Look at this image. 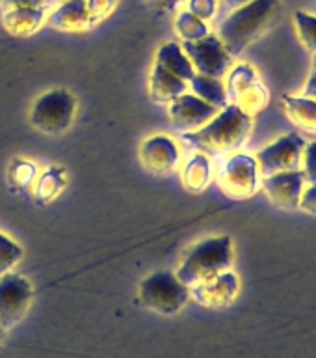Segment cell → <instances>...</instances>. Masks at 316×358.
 Masks as SVG:
<instances>
[{"label":"cell","instance_id":"obj_1","mask_svg":"<svg viewBox=\"0 0 316 358\" xmlns=\"http://www.w3.org/2000/svg\"><path fill=\"white\" fill-rule=\"evenodd\" d=\"M250 133L251 116L240 110L239 106L227 105L203 127L183 133L181 138L184 144L205 155H225L240 150L250 138Z\"/></svg>","mask_w":316,"mask_h":358},{"label":"cell","instance_id":"obj_2","mask_svg":"<svg viewBox=\"0 0 316 358\" xmlns=\"http://www.w3.org/2000/svg\"><path fill=\"white\" fill-rule=\"evenodd\" d=\"M279 10V0H251L248 4L234 8L233 13L218 28L229 55L236 58L261 36Z\"/></svg>","mask_w":316,"mask_h":358},{"label":"cell","instance_id":"obj_3","mask_svg":"<svg viewBox=\"0 0 316 358\" xmlns=\"http://www.w3.org/2000/svg\"><path fill=\"white\" fill-rule=\"evenodd\" d=\"M231 267H233V241L229 235H220L197 243L184 256L175 276L184 285L192 287L203 280L231 271Z\"/></svg>","mask_w":316,"mask_h":358},{"label":"cell","instance_id":"obj_4","mask_svg":"<svg viewBox=\"0 0 316 358\" xmlns=\"http://www.w3.org/2000/svg\"><path fill=\"white\" fill-rule=\"evenodd\" d=\"M140 301L162 315H175L190 301V287L170 271H156L140 284Z\"/></svg>","mask_w":316,"mask_h":358},{"label":"cell","instance_id":"obj_5","mask_svg":"<svg viewBox=\"0 0 316 358\" xmlns=\"http://www.w3.org/2000/svg\"><path fill=\"white\" fill-rule=\"evenodd\" d=\"M77 99L63 88L49 90L39 97L30 112V123L45 134H61L71 127Z\"/></svg>","mask_w":316,"mask_h":358},{"label":"cell","instance_id":"obj_6","mask_svg":"<svg viewBox=\"0 0 316 358\" xmlns=\"http://www.w3.org/2000/svg\"><path fill=\"white\" fill-rule=\"evenodd\" d=\"M227 75L225 92L229 105L239 106L240 110L251 117L266 108L270 94L259 78V73L250 64H239Z\"/></svg>","mask_w":316,"mask_h":358},{"label":"cell","instance_id":"obj_7","mask_svg":"<svg viewBox=\"0 0 316 358\" xmlns=\"http://www.w3.org/2000/svg\"><path fill=\"white\" fill-rule=\"evenodd\" d=\"M181 47L194 66V71L205 77L223 78L233 66V56L229 55L222 39L214 34H209L197 41H183Z\"/></svg>","mask_w":316,"mask_h":358},{"label":"cell","instance_id":"obj_8","mask_svg":"<svg viewBox=\"0 0 316 358\" xmlns=\"http://www.w3.org/2000/svg\"><path fill=\"white\" fill-rule=\"evenodd\" d=\"M306 145L307 142L301 134H285L266 148H262L261 151H257L255 161L259 164V172L266 178L278 172L300 170Z\"/></svg>","mask_w":316,"mask_h":358},{"label":"cell","instance_id":"obj_9","mask_svg":"<svg viewBox=\"0 0 316 358\" xmlns=\"http://www.w3.org/2000/svg\"><path fill=\"white\" fill-rule=\"evenodd\" d=\"M220 187L227 196L244 200L250 198L259 189V164L255 157L236 153L229 157L220 172Z\"/></svg>","mask_w":316,"mask_h":358},{"label":"cell","instance_id":"obj_10","mask_svg":"<svg viewBox=\"0 0 316 358\" xmlns=\"http://www.w3.org/2000/svg\"><path fill=\"white\" fill-rule=\"evenodd\" d=\"M32 284L19 274L0 276V323L4 330L13 329L27 313L32 302Z\"/></svg>","mask_w":316,"mask_h":358},{"label":"cell","instance_id":"obj_11","mask_svg":"<svg viewBox=\"0 0 316 358\" xmlns=\"http://www.w3.org/2000/svg\"><path fill=\"white\" fill-rule=\"evenodd\" d=\"M220 108L209 105L203 99H200L194 94H183L179 95L177 99L170 103V120H172V127L179 133H190V131H197L211 122L212 117L216 116Z\"/></svg>","mask_w":316,"mask_h":358},{"label":"cell","instance_id":"obj_12","mask_svg":"<svg viewBox=\"0 0 316 358\" xmlns=\"http://www.w3.org/2000/svg\"><path fill=\"white\" fill-rule=\"evenodd\" d=\"M239 278L231 271L220 273L190 287V299L205 308H223L234 301L239 293Z\"/></svg>","mask_w":316,"mask_h":358},{"label":"cell","instance_id":"obj_13","mask_svg":"<svg viewBox=\"0 0 316 358\" xmlns=\"http://www.w3.org/2000/svg\"><path fill=\"white\" fill-rule=\"evenodd\" d=\"M306 176L301 170H289L266 176L262 179V189L268 198L281 209H296L300 203V196L303 192Z\"/></svg>","mask_w":316,"mask_h":358},{"label":"cell","instance_id":"obj_14","mask_svg":"<svg viewBox=\"0 0 316 358\" xmlns=\"http://www.w3.org/2000/svg\"><path fill=\"white\" fill-rule=\"evenodd\" d=\"M179 148L175 140L166 134H155L142 144L140 148V159L144 166L153 173L164 176L173 172L179 164Z\"/></svg>","mask_w":316,"mask_h":358},{"label":"cell","instance_id":"obj_15","mask_svg":"<svg viewBox=\"0 0 316 358\" xmlns=\"http://www.w3.org/2000/svg\"><path fill=\"white\" fill-rule=\"evenodd\" d=\"M45 22L60 32H86L93 27L86 0H66L50 8Z\"/></svg>","mask_w":316,"mask_h":358},{"label":"cell","instance_id":"obj_16","mask_svg":"<svg viewBox=\"0 0 316 358\" xmlns=\"http://www.w3.org/2000/svg\"><path fill=\"white\" fill-rule=\"evenodd\" d=\"M47 15H49L47 6H24V8L2 11L0 21L6 32L17 38H24V36L38 32L47 21Z\"/></svg>","mask_w":316,"mask_h":358},{"label":"cell","instance_id":"obj_17","mask_svg":"<svg viewBox=\"0 0 316 358\" xmlns=\"http://www.w3.org/2000/svg\"><path fill=\"white\" fill-rule=\"evenodd\" d=\"M186 90H188V83H184L183 78L175 77L172 73H167L164 67L155 64L149 80V94L155 103L170 105L179 95L186 94Z\"/></svg>","mask_w":316,"mask_h":358},{"label":"cell","instance_id":"obj_18","mask_svg":"<svg viewBox=\"0 0 316 358\" xmlns=\"http://www.w3.org/2000/svg\"><path fill=\"white\" fill-rule=\"evenodd\" d=\"M155 64L164 67L167 73H172L175 77L183 78L184 83H188L190 78L195 75L194 66L190 64L188 56L184 55L181 43H175V41L160 45V49L156 50Z\"/></svg>","mask_w":316,"mask_h":358},{"label":"cell","instance_id":"obj_19","mask_svg":"<svg viewBox=\"0 0 316 358\" xmlns=\"http://www.w3.org/2000/svg\"><path fill=\"white\" fill-rule=\"evenodd\" d=\"M283 108L290 122H294L301 131L316 134V99L313 97H296L285 95Z\"/></svg>","mask_w":316,"mask_h":358},{"label":"cell","instance_id":"obj_20","mask_svg":"<svg viewBox=\"0 0 316 358\" xmlns=\"http://www.w3.org/2000/svg\"><path fill=\"white\" fill-rule=\"evenodd\" d=\"M188 86L194 92V95H197L200 99H203L209 105L216 106L220 110L229 105L227 92H225V84H223L222 78L205 77V75L195 73L194 77L188 80Z\"/></svg>","mask_w":316,"mask_h":358},{"label":"cell","instance_id":"obj_21","mask_svg":"<svg viewBox=\"0 0 316 358\" xmlns=\"http://www.w3.org/2000/svg\"><path fill=\"white\" fill-rule=\"evenodd\" d=\"M211 161L205 153H195L190 157L183 168V183L184 187L192 192H201L211 183Z\"/></svg>","mask_w":316,"mask_h":358},{"label":"cell","instance_id":"obj_22","mask_svg":"<svg viewBox=\"0 0 316 358\" xmlns=\"http://www.w3.org/2000/svg\"><path fill=\"white\" fill-rule=\"evenodd\" d=\"M175 30L181 36L183 41H197V39L205 38L211 34L209 24L205 21H201L200 17L192 15L190 11H181L177 13L175 19Z\"/></svg>","mask_w":316,"mask_h":358},{"label":"cell","instance_id":"obj_23","mask_svg":"<svg viewBox=\"0 0 316 358\" xmlns=\"http://www.w3.org/2000/svg\"><path fill=\"white\" fill-rule=\"evenodd\" d=\"M66 187V178H63V170L61 168H49L47 172L38 178V185H36V196L39 201H50L54 200L58 192Z\"/></svg>","mask_w":316,"mask_h":358},{"label":"cell","instance_id":"obj_24","mask_svg":"<svg viewBox=\"0 0 316 358\" xmlns=\"http://www.w3.org/2000/svg\"><path fill=\"white\" fill-rule=\"evenodd\" d=\"M294 22L298 36H300L301 43L306 45V49L316 50V15L307 13V11H296Z\"/></svg>","mask_w":316,"mask_h":358},{"label":"cell","instance_id":"obj_25","mask_svg":"<svg viewBox=\"0 0 316 358\" xmlns=\"http://www.w3.org/2000/svg\"><path fill=\"white\" fill-rule=\"evenodd\" d=\"M21 246L17 245L15 241H11L8 235L0 231V276L10 273V268H13V265H17V262H21Z\"/></svg>","mask_w":316,"mask_h":358},{"label":"cell","instance_id":"obj_26","mask_svg":"<svg viewBox=\"0 0 316 358\" xmlns=\"http://www.w3.org/2000/svg\"><path fill=\"white\" fill-rule=\"evenodd\" d=\"M10 179L17 185V189L27 190L38 179V168L33 162L15 161L10 170Z\"/></svg>","mask_w":316,"mask_h":358},{"label":"cell","instance_id":"obj_27","mask_svg":"<svg viewBox=\"0 0 316 358\" xmlns=\"http://www.w3.org/2000/svg\"><path fill=\"white\" fill-rule=\"evenodd\" d=\"M186 6H188L186 11L205 22L216 15L218 11V0H186Z\"/></svg>","mask_w":316,"mask_h":358},{"label":"cell","instance_id":"obj_28","mask_svg":"<svg viewBox=\"0 0 316 358\" xmlns=\"http://www.w3.org/2000/svg\"><path fill=\"white\" fill-rule=\"evenodd\" d=\"M86 4H88L89 17H91V22L95 27L97 22L110 15L114 8H116L117 0H86Z\"/></svg>","mask_w":316,"mask_h":358},{"label":"cell","instance_id":"obj_29","mask_svg":"<svg viewBox=\"0 0 316 358\" xmlns=\"http://www.w3.org/2000/svg\"><path fill=\"white\" fill-rule=\"evenodd\" d=\"M301 162H303V176H306V181L311 185H316V142L306 145L303 150V157H301Z\"/></svg>","mask_w":316,"mask_h":358},{"label":"cell","instance_id":"obj_30","mask_svg":"<svg viewBox=\"0 0 316 358\" xmlns=\"http://www.w3.org/2000/svg\"><path fill=\"white\" fill-rule=\"evenodd\" d=\"M298 207L301 211L309 213V215H316V185H311L309 189L301 192Z\"/></svg>","mask_w":316,"mask_h":358},{"label":"cell","instance_id":"obj_31","mask_svg":"<svg viewBox=\"0 0 316 358\" xmlns=\"http://www.w3.org/2000/svg\"><path fill=\"white\" fill-rule=\"evenodd\" d=\"M183 2L184 0H147V4L160 13H173V11H177V8Z\"/></svg>","mask_w":316,"mask_h":358},{"label":"cell","instance_id":"obj_32","mask_svg":"<svg viewBox=\"0 0 316 358\" xmlns=\"http://www.w3.org/2000/svg\"><path fill=\"white\" fill-rule=\"evenodd\" d=\"M24 6H45L43 0H0V10L8 11L13 8H24Z\"/></svg>","mask_w":316,"mask_h":358},{"label":"cell","instance_id":"obj_33","mask_svg":"<svg viewBox=\"0 0 316 358\" xmlns=\"http://www.w3.org/2000/svg\"><path fill=\"white\" fill-rule=\"evenodd\" d=\"M303 95H306V97H313V99H316V75H311V77H309L306 88H303Z\"/></svg>","mask_w":316,"mask_h":358},{"label":"cell","instance_id":"obj_34","mask_svg":"<svg viewBox=\"0 0 316 358\" xmlns=\"http://www.w3.org/2000/svg\"><path fill=\"white\" fill-rule=\"evenodd\" d=\"M248 2H251V0H225V4L229 6V8H239V6H244L248 4Z\"/></svg>","mask_w":316,"mask_h":358},{"label":"cell","instance_id":"obj_35","mask_svg":"<svg viewBox=\"0 0 316 358\" xmlns=\"http://www.w3.org/2000/svg\"><path fill=\"white\" fill-rule=\"evenodd\" d=\"M61 2H66V0H43V4L47 6V8H54V6H58V4H61Z\"/></svg>","mask_w":316,"mask_h":358},{"label":"cell","instance_id":"obj_36","mask_svg":"<svg viewBox=\"0 0 316 358\" xmlns=\"http://www.w3.org/2000/svg\"><path fill=\"white\" fill-rule=\"evenodd\" d=\"M313 75H316V50L313 52Z\"/></svg>","mask_w":316,"mask_h":358},{"label":"cell","instance_id":"obj_37","mask_svg":"<svg viewBox=\"0 0 316 358\" xmlns=\"http://www.w3.org/2000/svg\"><path fill=\"white\" fill-rule=\"evenodd\" d=\"M4 336H6V330H4V327H2V323H0V343L4 341Z\"/></svg>","mask_w":316,"mask_h":358}]
</instances>
